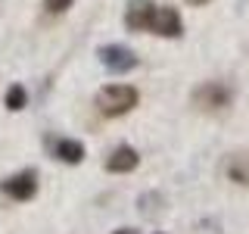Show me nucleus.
<instances>
[{"label":"nucleus","mask_w":249,"mask_h":234,"mask_svg":"<svg viewBox=\"0 0 249 234\" xmlns=\"http://www.w3.org/2000/svg\"><path fill=\"white\" fill-rule=\"evenodd\" d=\"M3 106L10 109V113H22V109L28 106V91L25 84H10L3 94Z\"/></svg>","instance_id":"nucleus-10"},{"label":"nucleus","mask_w":249,"mask_h":234,"mask_svg":"<svg viewBox=\"0 0 249 234\" xmlns=\"http://www.w3.org/2000/svg\"><path fill=\"white\" fill-rule=\"evenodd\" d=\"M137 166H140V153L131 144L115 147V150L106 156V162H103V169L112 172V175H128V172H134Z\"/></svg>","instance_id":"nucleus-7"},{"label":"nucleus","mask_w":249,"mask_h":234,"mask_svg":"<svg viewBox=\"0 0 249 234\" xmlns=\"http://www.w3.org/2000/svg\"><path fill=\"white\" fill-rule=\"evenodd\" d=\"M153 13H156V3H153V0H128L122 22H124V28L134 31V35H150Z\"/></svg>","instance_id":"nucleus-6"},{"label":"nucleus","mask_w":249,"mask_h":234,"mask_svg":"<svg viewBox=\"0 0 249 234\" xmlns=\"http://www.w3.org/2000/svg\"><path fill=\"white\" fill-rule=\"evenodd\" d=\"M112 234H137V231H134V228H115Z\"/></svg>","instance_id":"nucleus-13"},{"label":"nucleus","mask_w":249,"mask_h":234,"mask_svg":"<svg viewBox=\"0 0 249 234\" xmlns=\"http://www.w3.org/2000/svg\"><path fill=\"white\" fill-rule=\"evenodd\" d=\"M37 187H41V184H37V169H22V172H16V175H10V178L0 181V191H3L10 200H16V203L35 200Z\"/></svg>","instance_id":"nucleus-4"},{"label":"nucleus","mask_w":249,"mask_h":234,"mask_svg":"<svg viewBox=\"0 0 249 234\" xmlns=\"http://www.w3.org/2000/svg\"><path fill=\"white\" fill-rule=\"evenodd\" d=\"M97 57L106 66V72H112V75H128V72H134V69L140 66L137 53L128 50L124 44H103L97 50Z\"/></svg>","instance_id":"nucleus-3"},{"label":"nucleus","mask_w":249,"mask_h":234,"mask_svg":"<svg viewBox=\"0 0 249 234\" xmlns=\"http://www.w3.org/2000/svg\"><path fill=\"white\" fill-rule=\"evenodd\" d=\"M190 103H193V109L209 113V116L224 113V109L233 103V88L224 84V81H202L190 91Z\"/></svg>","instance_id":"nucleus-2"},{"label":"nucleus","mask_w":249,"mask_h":234,"mask_svg":"<svg viewBox=\"0 0 249 234\" xmlns=\"http://www.w3.org/2000/svg\"><path fill=\"white\" fill-rule=\"evenodd\" d=\"M50 153H53V159L66 162V166H81L84 156H88V147L75 137H56V140H50Z\"/></svg>","instance_id":"nucleus-8"},{"label":"nucleus","mask_w":249,"mask_h":234,"mask_svg":"<svg viewBox=\"0 0 249 234\" xmlns=\"http://www.w3.org/2000/svg\"><path fill=\"white\" fill-rule=\"evenodd\" d=\"M150 35L156 38H168V41H178L184 35V19L175 6H165V3H156V13H153V22H150Z\"/></svg>","instance_id":"nucleus-5"},{"label":"nucleus","mask_w":249,"mask_h":234,"mask_svg":"<svg viewBox=\"0 0 249 234\" xmlns=\"http://www.w3.org/2000/svg\"><path fill=\"white\" fill-rule=\"evenodd\" d=\"M137 103H140V91L134 84H106V88H100L97 97H93L97 113L106 116V119H122V116L134 113Z\"/></svg>","instance_id":"nucleus-1"},{"label":"nucleus","mask_w":249,"mask_h":234,"mask_svg":"<svg viewBox=\"0 0 249 234\" xmlns=\"http://www.w3.org/2000/svg\"><path fill=\"white\" fill-rule=\"evenodd\" d=\"M187 6H206V3H212V0H184Z\"/></svg>","instance_id":"nucleus-12"},{"label":"nucleus","mask_w":249,"mask_h":234,"mask_svg":"<svg viewBox=\"0 0 249 234\" xmlns=\"http://www.w3.org/2000/svg\"><path fill=\"white\" fill-rule=\"evenodd\" d=\"M224 175L233 184L249 187V153H231L228 162H224Z\"/></svg>","instance_id":"nucleus-9"},{"label":"nucleus","mask_w":249,"mask_h":234,"mask_svg":"<svg viewBox=\"0 0 249 234\" xmlns=\"http://www.w3.org/2000/svg\"><path fill=\"white\" fill-rule=\"evenodd\" d=\"M75 6V0H44V10L50 16H66Z\"/></svg>","instance_id":"nucleus-11"}]
</instances>
